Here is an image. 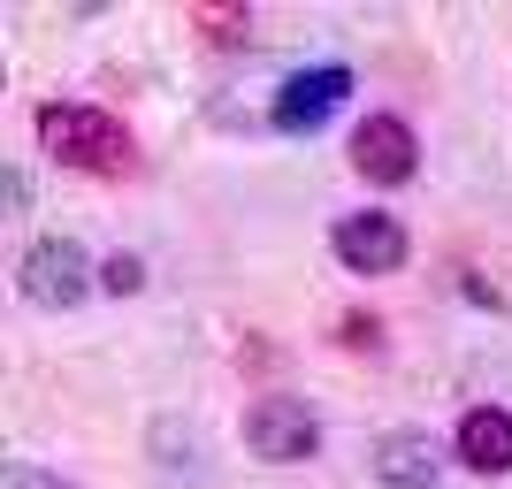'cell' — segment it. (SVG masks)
Returning <instances> with one entry per match:
<instances>
[{"label": "cell", "mask_w": 512, "mask_h": 489, "mask_svg": "<svg viewBox=\"0 0 512 489\" xmlns=\"http://www.w3.org/2000/svg\"><path fill=\"white\" fill-rule=\"evenodd\" d=\"M344 100H352V69H344V62H314V69H299V77H283L276 123L283 130H321Z\"/></svg>", "instance_id": "277c9868"}, {"label": "cell", "mask_w": 512, "mask_h": 489, "mask_svg": "<svg viewBox=\"0 0 512 489\" xmlns=\"http://www.w3.org/2000/svg\"><path fill=\"white\" fill-rule=\"evenodd\" d=\"M459 467H474V474L512 467V413L505 405H474L467 421H459Z\"/></svg>", "instance_id": "52a82bcc"}, {"label": "cell", "mask_w": 512, "mask_h": 489, "mask_svg": "<svg viewBox=\"0 0 512 489\" xmlns=\"http://www.w3.org/2000/svg\"><path fill=\"white\" fill-rule=\"evenodd\" d=\"M8 489H69V482H54V474H39V467H8Z\"/></svg>", "instance_id": "8fae6325"}, {"label": "cell", "mask_w": 512, "mask_h": 489, "mask_svg": "<svg viewBox=\"0 0 512 489\" xmlns=\"http://www.w3.org/2000/svg\"><path fill=\"white\" fill-rule=\"evenodd\" d=\"M199 23H207L214 39H237V31H245V8H230V0H207V8H199Z\"/></svg>", "instance_id": "9c48e42d"}, {"label": "cell", "mask_w": 512, "mask_h": 489, "mask_svg": "<svg viewBox=\"0 0 512 489\" xmlns=\"http://www.w3.org/2000/svg\"><path fill=\"white\" fill-rule=\"evenodd\" d=\"M39 138L62 169H92V176H123L130 169V130L85 100H46L39 107Z\"/></svg>", "instance_id": "6da1fadb"}, {"label": "cell", "mask_w": 512, "mask_h": 489, "mask_svg": "<svg viewBox=\"0 0 512 489\" xmlns=\"http://www.w3.org/2000/svg\"><path fill=\"white\" fill-rule=\"evenodd\" d=\"M352 169H360L367 184H406V176L421 169V146H413V130L398 123V115H367V123L352 130Z\"/></svg>", "instance_id": "5b68a950"}, {"label": "cell", "mask_w": 512, "mask_h": 489, "mask_svg": "<svg viewBox=\"0 0 512 489\" xmlns=\"http://www.w3.org/2000/svg\"><path fill=\"white\" fill-rule=\"evenodd\" d=\"M85 291H92V268H85V253H77L69 237H46V245H31V253H23V298H31V306L69 314Z\"/></svg>", "instance_id": "7a4b0ae2"}, {"label": "cell", "mask_w": 512, "mask_h": 489, "mask_svg": "<svg viewBox=\"0 0 512 489\" xmlns=\"http://www.w3.org/2000/svg\"><path fill=\"white\" fill-rule=\"evenodd\" d=\"M436 444L428 436H413V428H398V436H383V451H375V482L383 489H436Z\"/></svg>", "instance_id": "ba28073f"}, {"label": "cell", "mask_w": 512, "mask_h": 489, "mask_svg": "<svg viewBox=\"0 0 512 489\" xmlns=\"http://www.w3.org/2000/svg\"><path fill=\"white\" fill-rule=\"evenodd\" d=\"M245 444H253V459H276V467H291V459H314L321 421L306 413L299 398H260L253 413H245Z\"/></svg>", "instance_id": "3957f363"}, {"label": "cell", "mask_w": 512, "mask_h": 489, "mask_svg": "<svg viewBox=\"0 0 512 489\" xmlns=\"http://www.w3.org/2000/svg\"><path fill=\"white\" fill-rule=\"evenodd\" d=\"M138 283H146V268H138L130 253H115V260H107V291H115V298H123V291H138Z\"/></svg>", "instance_id": "30bf717a"}, {"label": "cell", "mask_w": 512, "mask_h": 489, "mask_svg": "<svg viewBox=\"0 0 512 489\" xmlns=\"http://www.w3.org/2000/svg\"><path fill=\"white\" fill-rule=\"evenodd\" d=\"M329 245H337V260L352 276H390V268L406 260V230H398L390 214H344Z\"/></svg>", "instance_id": "8992f818"}]
</instances>
